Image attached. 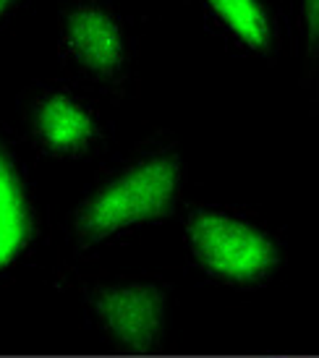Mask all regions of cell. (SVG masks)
Instances as JSON below:
<instances>
[{
	"label": "cell",
	"mask_w": 319,
	"mask_h": 358,
	"mask_svg": "<svg viewBox=\"0 0 319 358\" xmlns=\"http://www.w3.org/2000/svg\"><path fill=\"white\" fill-rule=\"evenodd\" d=\"M201 27L225 48L251 60H275L285 45L278 0H189Z\"/></svg>",
	"instance_id": "6"
},
{
	"label": "cell",
	"mask_w": 319,
	"mask_h": 358,
	"mask_svg": "<svg viewBox=\"0 0 319 358\" xmlns=\"http://www.w3.org/2000/svg\"><path fill=\"white\" fill-rule=\"evenodd\" d=\"M288 40L299 60V84L311 100L319 97V0H290Z\"/></svg>",
	"instance_id": "8"
},
{
	"label": "cell",
	"mask_w": 319,
	"mask_h": 358,
	"mask_svg": "<svg viewBox=\"0 0 319 358\" xmlns=\"http://www.w3.org/2000/svg\"><path fill=\"white\" fill-rule=\"evenodd\" d=\"M29 6V0H0V31H6L19 19L24 8Z\"/></svg>",
	"instance_id": "9"
},
{
	"label": "cell",
	"mask_w": 319,
	"mask_h": 358,
	"mask_svg": "<svg viewBox=\"0 0 319 358\" xmlns=\"http://www.w3.org/2000/svg\"><path fill=\"white\" fill-rule=\"evenodd\" d=\"M21 123L34 150L52 159H84L105 144L108 129L97 105L71 84L40 79L21 92Z\"/></svg>",
	"instance_id": "4"
},
{
	"label": "cell",
	"mask_w": 319,
	"mask_h": 358,
	"mask_svg": "<svg viewBox=\"0 0 319 358\" xmlns=\"http://www.w3.org/2000/svg\"><path fill=\"white\" fill-rule=\"evenodd\" d=\"M186 165L168 134H152L94 178L71 215V236L100 246L150 228L178 209Z\"/></svg>",
	"instance_id": "1"
},
{
	"label": "cell",
	"mask_w": 319,
	"mask_h": 358,
	"mask_svg": "<svg viewBox=\"0 0 319 358\" xmlns=\"http://www.w3.org/2000/svg\"><path fill=\"white\" fill-rule=\"evenodd\" d=\"M58 60L73 84L108 100L136 92L144 19L123 0H55Z\"/></svg>",
	"instance_id": "2"
},
{
	"label": "cell",
	"mask_w": 319,
	"mask_h": 358,
	"mask_svg": "<svg viewBox=\"0 0 319 358\" xmlns=\"http://www.w3.org/2000/svg\"><path fill=\"white\" fill-rule=\"evenodd\" d=\"M90 308L120 350L150 353L165 327V290L147 280H118L90 290Z\"/></svg>",
	"instance_id": "5"
},
{
	"label": "cell",
	"mask_w": 319,
	"mask_h": 358,
	"mask_svg": "<svg viewBox=\"0 0 319 358\" xmlns=\"http://www.w3.org/2000/svg\"><path fill=\"white\" fill-rule=\"evenodd\" d=\"M37 238V204L27 170L0 126V275L27 257Z\"/></svg>",
	"instance_id": "7"
},
{
	"label": "cell",
	"mask_w": 319,
	"mask_h": 358,
	"mask_svg": "<svg viewBox=\"0 0 319 358\" xmlns=\"http://www.w3.org/2000/svg\"><path fill=\"white\" fill-rule=\"evenodd\" d=\"M183 241L197 267L218 282L254 288L280 267V241L257 215L228 204H197L186 212Z\"/></svg>",
	"instance_id": "3"
}]
</instances>
